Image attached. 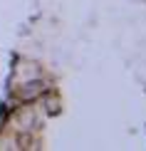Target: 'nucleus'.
<instances>
[{
  "label": "nucleus",
  "mask_w": 146,
  "mask_h": 151,
  "mask_svg": "<svg viewBox=\"0 0 146 151\" xmlns=\"http://www.w3.org/2000/svg\"><path fill=\"white\" fill-rule=\"evenodd\" d=\"M42 89H45V87H42L40 82H32V84H25V89H22V99H35L37 94H42Z\"/></svg>",
  "instance_id": "obj_1"
}]
</instances>
